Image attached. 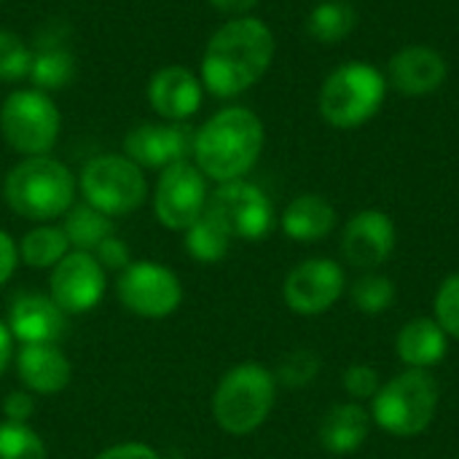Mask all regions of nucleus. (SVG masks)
<instances>
[{
    "instance_id": "obj_39",
    "label": "nucleus",
    "mask_w": 459,
    "mask_h": 459,
    "mask_svg": "<svg viewBox=\"0 0 459 459\" xmlns=\"http://www.w3.org/2000/svg\"><path fill=\"white\" fill-rule=\"evenodd\" d=\"M218 11H226V13H237V16H245L258 0H210Z\"/></svg>"
},
{
    "instance_id": "obj_5",
    "label": "nucleus",
    "mask_w": 459,
    "mask_h": 459,
    "mask_svg": "<svg viewBox=\"0 0 459 459\" xmlns=\"http://www.w3.org/2000/svg\"><path fill=\"white\" fill-rule=\"evenodd\" d=\"M441 390L433 374L409 368L379 387L371 406V420L390 436L414 438L425 433L438 411Z\"/></svg>"
},
{
    "instance_id": "obj_31",
    "label": "nucleus",
    "mask_w": 459,
    "mask_h": 459,
    "mask_svg": "<svg viewBox=\"0 0 459 459\" xmlns=\"http://www.w3.org/2000/svg\"><path fill=\"white\" fill-rule=\"evenodd\" d=\"M30 59H32L30 46L19 35L0 30V81L24 78L30 73Z\"/></svg>"
},
{
    "instance_id": "obj_37",
    "label": "nucleus",
    "mask_w": 459,
    "mask_h": 459,
    "mask_svg": "<svg viewBox=\"0 0 459 459\" xmlns=\"http://www.w3.org/2000/svg\"><path fill=\"white\" fill-rule=\"evenodd\" d=\"M94 459H161L159 452H153L145 444H118L105 452H100Z\"/></svg>"
},
{
    "instance_id": "obj_7",
    "label": "nucleus",
    "mask_w": 459,
    "mask_h": 459,
    "mask_svg": "<svg viewBox=\"0 0 459 459\" xmlns=\"http://www.w3.org/2000/svg\"><path fill=\"white\" fill-rule=\"evenodd\" d=\"M78 188L83 194V202L105 212L108 218L134 212L148 196L145 172L132 159L118 153H105L86 161L78 178Z\"/></svg>"
},
{
    "instance_id": "obj_26",
    "label": "nucleus",
    "mask_w": 459,
    "mask_h": 459,
    "mask_svg": "<svg viewBox=\"0 0 459 459\" xmlns=\"http://www.w3.org/2000/svg\"><path fill=\"white\" fill-rule=\"evenodd\" d=\"M186 253L202 264H218L231 250V234L204 210V215L186 231Z\"/></svg>"
},
{
    "instance_id": "obj_32",
    "label": "nucleus",
    "mask_w": 459,
    "mask_h": 459,
    "mask_svg": "<svg viewBox=\"0 0 459 459\" xmlns=\"http://www.w3.org/2000/svg\"><path fill=\"white\" fill-rule=\"evenodd\" d=\"M433 309H436V323L444 328V333L459 342V274L444 280V285L436 293Z\"/></svg>"
},
{
    "instance_id": "obj_23",
    "label": "nucleus",
    "mask_w": 459,
    "mask_h": 459,
    "mask_svg": "<svg viewBox=\"0 0 459 459\" xmlns=\"http://www.w3.org/2000/svg\"><path fill=\"white\" fill-rule=\"evenodd\" d=\"M336 226V210L328 199L317 194L296 196L282 212V231L296 242L325 239Z\"/></svg>"
},
{
    "instance_id": "obj_28",
    "label": "nucleus",
    "mask_w": 459,
    "mask_h": 459,
    "mask_svg": "<svg viewBox=\"0 0 459 459\" xmlns=\"http://www.w3.org/2000/svg\"><path fill=\"white\" fill-rule=\"evenodd\" d=\"M352 304L363 312V315H382L393 307L395 301V285L390 277L385 274H363L352 290Z\"/></svg>"
},
{
    "instance_id": "obj_24",
    "label": "nucleus",
    "mask_w": 459,
    "mask_h": 459,
    "mask_svg": "<svg viewBox=\"0 0 459 459\" xmlns=\"http://www.w3.org/2000/svg\"><path fill=\"white\" fill-rule=\"evenodd\" d=\"M62 231H65L70 247H75L81 253H94L113 234V223L105 212H100L83 202V204H73L65 212Z\"/></svg>"
},
{
    "instance_id": "obj_6",
    "label": "nucleus",
    "mask_w": 459,
    "mask_h": 459,
    "mask_svg": "<svg viewBox=\"0 0 459 459\" xmlns=\"http://www.w3.org/2000/svg\"><path fill=\"white\" fill-rule=\"evenodd\" d=\"M387 94L385 75L366 62L336 67L320 89V116L336 129H355L371 121Z\"/></svg>"
},
{
    "instance_id": "obj_21",
    "label": "nucleus",
    "mask_w": 459,
    "mask_h": 459,
    "mask_svg": "<svg viewBox=\"0 0 459 459\" xmlns=\"http://www.w3.org/2000/svg\"><path fill=\"white\" fill-rule=\"evenodd\" d=\"M446 333L444 328L430 320V317H414L409 320L398 339H395V350L398 358L409 366V368H433L446 358Z\"/></svg>"
},
{
    "instance_id": "obj_2",
    "label": "nucleus",
    "mask_w": 459,
    "mask_h": 459,
    "mask_svg": "<svg viewBox=\"0 0 459 459\" xmlns=\"http://www.w3.org/2000/svg\"><path fill=\"white\" fill-rule=\"evenodd\" d=\"M264 151V124L247 108H223L194 137V164L215 183L242 180Z\"/></svg>"
},
{
    "instance_id": "obj_34",
    "label": "nucleus",
    "mask_w": 459,
    "mask_h": 459,
    "mask_svg": "<svg viewBox=\"0 0 459 459\" xmlns=\"http://www.w3.org/2000/svg\"><path fill=\"white\" fill-rule=\"evenodd\" d=\"M94 258H97V264L105 269V272H124L129 264H132V255H129V247H126V242L124 239H118L116 234H110L94 253H91Z\"/></svg>"
},
{
    "instance_id": "obj_15",
    "label": "nucleus",
    "mask_w": 459,
    "mask_h": 459,
    "mask_svg": "<svg viewBox=\"0 0 459 459\" xmlns=\"http://www.w3.org/2000/svg\"><path fill=\"white\" fill-rule=\"evenodd\" d=\"M395 250V223L382 210H363L350 218L342 234V253L350 266L371 272Z\"/></svg>"
},
{
    "instance_id": "obj_27",
    "label": "nucleus",
    "mask_w": 459,
    "mask_h": 459,
    "mask_svg": "<svg viewBox=\"0 0 459 459\" xmlns=\"http://www.w3.org/2000/svg\"><path fill=\"white\" fill-rule=\"evenodd\" d=\"M358 24V13L352 5L339 0H325L312 8L307 16V32L320 43H339L344 40Z\"/></svg>"
},
{
    "instance_id": "obj_20",
    "label": "nucleus",
    "mask_w": 459,
    "mask_h": 459,
    "mask_svg": "<svg viewBox=\"0 0 459 459\" xmlns=\"http://www.w3.org/2000/svg\"><path fill=\"white\" fill-rule=\"evenodd\" d=\"M30 51H32V59H30L27 78L35 83V89L48 94V91L70 86V81L75 78V56L67 48L59 27L54 24L46 27Z\"/></svg>"
},
{
    "instance_id": "obj_4",
    "label": "nucleus",
    "mask_w": 459,
    "mask_h": 459,
    "mask_svg": "<svg viewBox=\"0 0 459 459\" xmlns=\"http://www.w3.org/2000/svg\"><path fill=\"white\" fill-rule=\"evenodd\" d=\"M274 398V374L258 363H239L218 382L212 393V417L229 436H250L269 420Z\"/></svg>"
},
{
    "instance_id": "obj_11",
    "label": "nucleus",
    "mask_w": 459,
    "mask_h": 459,
    "mask_svg": "<svg viewBox=\"0 0 459 459\" xmlns=\"http://www.w3.org/2000/svg\"><path fill=\"white\" fill-rule=\"evenodd\" d=\"M207 199V178L202 169L194 161H178L161 169L153 194V210L164 229L186 231L204 215Z\"/></svg>"
},
{
    "instance_id": "obj_1",
    "label": "nucleus",
    "mask_w": 459,
    "mask_h": 459,
    "mask_svg": "<svg viewBox=\"0 0 459 459\" xmlns=\"http://www.w3.org/2000/svg\"><path fill=\"white\" fill-rule=\"evenodd\" d=\"M274 59V35L255 16H237L221 24L202 56V86L221 97H237L255 86Z\"/></svg>"
},
{
    "instance_id": "obj_8",
    "label": "nucleus",
    "mask_w": 459,
    "mask_h": 459,
    "mask_svg": "<svg viewBox=\"0 0 459 459\" xmlns=\"http://www.w3.org/2000/svg\"><path fill=\"white\" fill-rule=\"evenodd\" d=\"M62 116L40 89H16L0 105V132L22 156H46L59 137Z\"/></svg>"
},
{
    "instance_id": "obj_9",
    "label": "nucleus",
    "mask_w": 459,
    "mask_h": 459,
    "mask_svg": "<svg viewBox=\"0 0 459 459\" xmlns=\"http://www.w3.org/2000/svg\"><path fill=\"white\" fill-rule=\"evenodd\" d=\"M207 212L231 234V239L255 242L274 229V207L269 196L247 180L218 183L207 199Z\"/></svg>"
},
{
    "instance_id": "obj_3",
    "label": "nucleus",
    "mask_w": 459,
    "mask_h": 459,
    "mask_svg": "<svg viewBox=\"0 0 459 459\" xmlns=\"http://www.w3.org/2000/svg\"><path fill=\"white\" fill-rule=\"evenodd\" d=\"M3 194L16 215L46 223L62 218L75 204V178L48 153L27 156L8 172Z\"/></svg>"
},
{
    "instance_id": "obj_18",
    "label": "nucleus",
    "mask_w": 459,
    "mask_h": 459,
    "mask_svg": "<svg viewBox=\"0 0 459 459\" xmlns=\"http://www.w3.org/2000/svg\"><path fill=\"white\" fill-rule=\"evenodd\" d=\"M16 374L27 393L56 395L70 385L73 366L56 344H24L16 352Z\"/></svg>"
},
{
    "instance_id": "obj_29",
    "label": "nucleus",
    "mask_w": 459,
    "mask_h": 459,
    "mask_svg": "<svg viewBox=\"0 0 459 459\" xmlns=\"http://www.w3.org/2000/svg\"><path fill=\"white\" fill-rule=\"evenodd\" d=\"M0 459H46V446L32 428L5 422L0 425Z\"/></svg>"
},
{
    "instance_id": "obj_22",
    "label": "nucleus",
    "mask_w": 459,
    "mask_h": 459,
    "mask_svg": "<svg viewBox=\"0 0 459 459\" xmlns=\"http://www.w3.org/2000/svg\"><path fill=\"white\" fill-rule=\"evenodd\" d=\"M371 433V417L360 403H339L320 422V444L331 455H350L363 446Z\"/></svg>"
},
{
    "instance_id": "obj_12",
    "label": "nucleus",
    "mask_w": 459,
    "mask_h": 459,
    "mask_svg": "<svg viewBox=\"0 0 459 459\" xmlns=\"http://www.w3.org/2000/svg\"><path fill=\"white\" fill-rule=\"evenodd\" d=\"M196 132L186 121H143L124 137V156L140 169H167L191 161Z\"/></svg>"
},
{
    "instance_id": "obj_38",
    "label": "nucleus",
    "mask_w": 459,
    "mask_h": 459,
    "mask_svg": "<svg viewBox=\"0 0 459 459\" xmlns=\"http://www.w3.org/2000/svg\"><path fill=\"white\" fill-rule=\"evenodd\" d=\"M11 358H13V336H11L8 325L0 323V374L8 368Z\"/></svg>"
},
{
    "instance_id": "obj_10",
    "label": "nucleus",
    "mask_w": 459,
    "mask_h": 459,
    "mask_svg": "<svg viewBox=\"0 0 459 459\" xmlns=\"http://www.w3.org/2000/svg\"><path fill=\"white\" fill-rule=\"evenodd\" d=\"M116 293L132 315L148 320L169 317L183 301V288L178 274L156 261L129 264L118 277Z\"/></svg>"
},
{
    "instance_id": "obj_14",
    "label": "nucleus",
    "mask_w": 459,
    "mask_h": 459,
    "mask_svg": "<svg viewBox=\"0 0 459 459\" xmlns=\"http://www.w3.org/2000/svg\"><path fill=\"white\" fill-rule=\"evenodd\" d=\"M48 288V296L65 315H83L105 296V269L91 253L73 250L51 269Z\"/></svg>"
},
{
    "instance_id": "obj_36",
    "label": "nucleus",
    "mask_w": 459,
    "mask_h": 459,
    "mask_svg": "<svg viewBox=\"0 0 459 459\" xmlns=\"http://www.w3.org/2000/svg\"><path fill=\"white\" fill-rule=\"evenodd\" d=\"M16 264H19V245L0 229V285L11 280V274L16 272Z\"/></svg>"
},
{
    "instance_id": "obj_17",
    "label": "nucleus",
    "mask_w": 459,
    "mask_h": 459,
    "mask_svg": "<svg viewBox=\"0 0 459 459\" xmlns=\"http://www.w3.org/2000/svg\"><path fill=\"white\" fill-rule=\"evenodd\" d=\"M202 81L183 65H167L148 81V102L164 121H186L202 105Z\"/></svg>"
},
{
    "instance_id": "obj_35",
    "label": "nucleus",
    "mask_w": 459,
    "mask_h": 459,
    "mask_svg": "<svg viewBox=\"0 0 459 459\" xmlns=\"http://www.w3.org/2000/svg\"><path fill=\"white\" fill-rule=\"evenodd\" d=\"M35 411V401L27 390H19V393H8V398L3 401V414L8 417V422H16V425H27V420L32 417Z\"/></svg>"
},
{
    "instance_id": "obj_25",
    "label": "nucleus",
    "mask_w": 459,
    "mask_h": 459,
    "mask_svg": "<svg viewBox=\"0 0 459 459\" xmlns=\"http://www.w3.org/2000/svg\"><path fill=\"white\" fill-rule=\"evenodd\" d=\"M70 253V242L59 226H35L19 242V258L30 269H54Z\"/></svg>"
},
{
    "instance_id": "obj_16",
    "label": "nucleus",
    "mask_w": 459,
    "mask_h": 459,
    "mask_svg": "<svg viewBox=\"0 0 459 459\" xmlns=\"http://www.w3.org/2000/svg\"><path fill=\"white\" fill-rule=\"evenodd\" d=\"M67 315L43 293H19L8 307V331L13 342L24 344H56L65 336Z\"/></svg>"
},
{
    "instance_id": "obj_13",
    "label": "nucleus",
    "mask_w": 459,
    "mask_h": 459,
    "mask_svg": "<svg viewBox=\"0 0 459 459\" xmlns=\"http://www.w3.org/2000/svg\"><path fill=\"white\" fill-rule=\"evenodd\" d=\"M344 288H347V277L339 264L328 258H309L285 277L282 296L290 312L315 317L328 312L342 299Z\"/></svg>"
},
{
    "instance_id": "obj_30",
    "label": "nucleus",
    "mask_w": 459,
    "mask_h": 459,
    "mask_svg": "<svg viewBox=\"0 0 459 459\" xmlns=\"http://www.w3.org/2000/svg\"><path fill=\"white\" fill-rule=\"evenodd\" d=\"M317 374H320V358L309 350H296L288 358H282V363L274 371V379L282 387L299 390V387H307L309 382H315Z\"/></svg>"
},
{
    "instance_id": "obj_33",
    "label": "nucleus",
    "mask_w": 459,
    "mask_h": 459,
    "mask_svg": "<svg viewBox=\"0 0 459 459\" xmlns=\"http://www.w3.org/2000/svg\"><path fill=\"white\" fill-rule=\"evenodd\" d=\"M379 374L371 366H350L344 371V390L347 395H352L355 401H368L379 393Z\"/></svg>"
},
{
    "instance_id": "obj_19",
    "label": "nucleus",
    "mask_w": 459,
    "mask_h": 459,
    "mask_svg": "<svg viewBox=\"0 0 459 459\" xmlns=\"http://www.w3.org/2000/svg\"><path fill=\"white\" fill-rule=\"evenodd\" d=\"M390 81L409 97L433 94L446 81V62L428 46H406L390 59Z\"/></svg>"
}]
</instances>
